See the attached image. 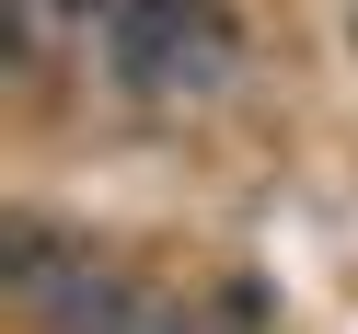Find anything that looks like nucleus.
Wrapping results in <instances>:
<instances>
[{"label": "nucleus", "instance_id": "1", "mask_svg": "<svg viewBox=\"0 0 358 334\" xmlns=\"http://www.w3.org/2000/svg\"><path fill=\"white\" fill-rule=\"evenodd\" d=\"M81 70H104L127 104H220L243 81V35L220 0H104Z\"/></svg>", "mask_w": 358, "mask_h": 334}]
</instances>
